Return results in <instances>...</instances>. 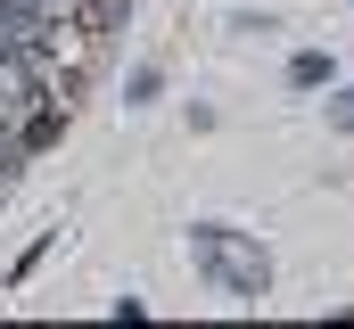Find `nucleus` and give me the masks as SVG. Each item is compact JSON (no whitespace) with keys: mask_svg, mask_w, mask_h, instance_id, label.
I'll return each instance as SVG.
<instances>
[{"mask_svg":"<svg viewBox=\"0 0 354 329\" xmlns=\"http://www.w3.org/2000/svg\"><path fill=\"white\" fill-rule=\"evenodd\" d=\"M198 263H206L231 297H264V280H272V263L256 255V247H239L231 231H198Z\"/></svg>","mask_w":354,"mask_h":329,"instance_id":"obj_1","label":"nucleus"},{"mask_svg":"<svg viewBox=\"0 0 354 329\" xmlns=\"http://www.w3.org/2000/svg\"><path fill=\"white\" fill-rule=\"evenodd\" d=\"M66 17H75L83 33H115V25L132 17V0H66Z\"/></svg>","mask_w":354,"mask_h":329,"instance_id":"obj_2","label":"nucleus"},{"mask_svg":"<svg viewBox=\"0 0 354 329\" xmlns=\"http://www.w3.org/2000/svg\"><path fill=\"white\" fill-rule=\"evenodd\" d=\"M288 82H297V91H313V82H330V58H322V50H305V58L288 66Z\"/></svg>","mask_w":354,"mask_h":329,"instance_id":"obj_3","label":"nucleus"},{"mask_svg":"<svg viewBox=\"0 0 354 329\" xmlns=\"http://www.w3.org/2000/svg\"><path fill=\"white\" fill-rule=\"evenodd\" d=\"M338 124H354V91H346V99H338Z\"/></svg>","mask_w":354,"mask_h":329,"instance_id":"obj_4","label":"nucleus"}]
</instances>
